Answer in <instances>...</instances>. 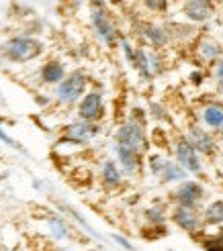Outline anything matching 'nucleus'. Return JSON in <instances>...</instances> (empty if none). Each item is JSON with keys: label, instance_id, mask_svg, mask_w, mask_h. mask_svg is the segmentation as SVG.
<instances>
[{"label": "nucleus", "instance_id": "f257e3e1", "mask_svg": "<svg viewBox=\"0 0 223 251\" xmlns=\"http://www.w3.org/2000/svg\"><path fill=\"white\" fill-rule=\"evenodd\" d=\"M4 49L12 61H29L41 53V43L31 37H12Z\"/></svg>", "mask_w": 223, "mask_h": 251}, {"label": "nucleus", "instance_id": "f03ea898", "mask_svg": "<svg viewBox=\"0 0 223 251\" xmlns=\"http://www.w3.org/2000/svg\"><path fill=\"white\" fill-rule=\"evenodd\" d=\"M117 143L123 145V147H129L133 149V151H145L147 149V137L141 129V125L138 123H125V125H121L119 131H117Z\"/></svg>", "mask_w": 223, "mask_h": 251}, {"label": "nucleus", "instance_id": "7ed1b4c3", "mask_svg": "<svg viewBox=\"0 0 223 251\" xmlns=\"http://www.w3.org/2000/svg\"><path fill=\"white\" fill-rule=\"evenodd\" d=\"M86 74L84 72H72L68 78H64V82L57 88V96L61 102H76L78 98H82L84 90H86Z\"/></svg>", "mask_w": 223, "mask_h": 251}, {"label": "nucleus", "instance_id": "20e7f679", "mask_svg": "<svg viewBox=\"0 0 223 251\" xmlns=\"http://www.w3.org/2000/svg\"><path fill=\"white\" fill-rule=\"evenodd\" d=\"M90 21H92V27L96 31V35L107 43V45H113L117 41V29L115 25L111 23V19L107 17V12L101 6H94L90 10Z\"/></svg>", "mask_w": 223, "mask_h": 251}, {"label": "nucleus", "instance_id": "39448f33", "mask_svg": "<svg viewBox=\"0 0 223 251\" xmlns=\"http://www.w3.org/2000/svg\"><path fill=\"white\" fill-rule=\"evenodd\" d=\"M176 159H178V164L191 174H199L203 170L199 151H196V147L189 139H180L176 143Z\"/></svg>", "mask_w": 223, "mask_h": 251}, {"label": "nucleus", "instance_id": "423d86ee", "mask_svg": "<svg viewBox=\"0 0 223 251\" xmlns=\"http://www.w3.org/2000/svg\"><path fill=\"white\" fill-rule=\"evenodd\" d=\"M80 119L82 121H88V123H94L103 117V96L98 92H88L82 102H80Z\"/></svg>", "mask_w": 223, "mask_h": 251}, {"label": "nucleus", "instance_id": "0eeeda50", "mask_svg": "<svg viewBox=\"0 0 223 251\" xmlns=\"http://www.w3.org/2000/svg\"><path fill=\"white\" fill-rule=\"evenodd\" d=\"M184 15H187V19H191L195 23L209 21L213 15L211 0H187V4H184Z\"/></svg>", "mask_w": 223, "mask_h": 251}, {"label": "nucleus", "instance_id": "6e6552de", "mask_svg": "<svg viewBox=\"0 0 223 251\" xmlns=\"http://www.w3.org/2000/svg\"><path fill=\"white\" fill-rule=\"evenodd\" d=\"M201 196H203V188L193 180L182 182L178 186V190H176V200H178L180 206H191L193 208L201 200Z\"/></svg>", "mask_w": 223, "mask_h": 251}, {"label": "nucleus", "instance_id": "1a4fd4ad", "mask_svg": "<svg viewBox=\"0 0 223 251\" xmlns=\"http://www.w3.org/2000/svg\"><path fill=\"white\" fill-rule=\"evenodd\" d=\"M96 127L88 121H78V123H72L70 127L66 129V137L70 141H76V143H88L92 137L96 135Z\"/></svg>", "mask_w": 223, "mask_h": 251}, {"label": "nucleus", "instance_id": "9d476101", "mask_svg": "<svg viewBox=\"0 0 223 251\" xmlns=\"http://www.w3.org/2000/svg\"><path fill=\"white\" fill-rule=\"evenodd\" d=\"M172 219H174V223L178 225V227H182L184 231H189V233H195L196 229H199V225H201V219L199 215L191 208V206H176L174 210V215H172Z\"/></svg>", "mask_w": 223, "mask_h": 251}, {"label": "nucleus", "instance_id": "9b49d317", "mask_svg": "<svg viewBox=\"0 0 223 251\" xmlns=\"http://www.w3.org/2000/svg\"><path fill=\"white\" fill-rule=\"evenodd\" d=\"M199 153H205V155H211L215 151V141L213 137L209 135L207 131H203L201 127H193L191 129V139H189Z\"/></svg>", "mask_w": 223, "mask_h": 251}, {"label": "nucleus", "instance_id": "f8f14e48", "mask_svg": "<svg viewBox=\"0 0 223 251\" xmlns=\"http://www.w3.org/2000/svg\"><path fill=\"white\" fill-rule=\"evenodd\" d=\"M115 151H117V159H119L123 170H125L127 174L138 172V168H139V153L138 151H133V149H129V147H123L119 143L115 147Z\"/></svg>", "mask_w": 223, "mask_h": 251}, {"label": "nucleus", "instance_id": "ddd939ff", "mask_svg": "<svg viewBox=\"0 0 223 251\" xmlns=\"http://www.w3.org/2000/svg\"><path fill=\"white\" fill-rule=\"evenodd\" d=\"M203 121L211 129H223V106L221 104H207L203 108Z\"/></svg>", "mask_w": 223, "mask_h": 251}, {"label": "nucleus", "instance_id": "4468645a", "mask_svg": "<svg viewBox=\"0 0 223 251\" xmlns=\"http://www.w3.org/2000/svg\"><path fill=\"white\" fill-rule=\"evenodd\" d=\"M41 78L47 84H56V82H61V80L66 78V72H64V68H61V64H57V61H52V64L43 66Z\"/></svg>", "mask_w": 223, "mask_h": 251}, {"label": "nucleus", "instance_id": "2eb2a0df", "mask_svg": "<svg viewBox=\"0 0 223 251\" xmlns=\"http://www.w3.org/2000/svg\"><path fill=\"white\" fill-rule=\"evenodd\" d=\"M184 178H187V170L180 164H172V161H168L164 166V172L160 174V180L162 182H180Z\"/></svg>", "mask_w": 223, "mask_h": 251}, {"label": "nucleus", "instance_id": "dca6fc26", "mask_svg": "<svg viewBox=\"0 0 223 251\" xmlns=\"http://www.w3.org/2000/svg\"><path fill=\"white\" fill-rule=\"evenodd\" d=\"M145 37L154 47H164L168 43V31L158 27V25H147L145 27Z\"/></svg>", "mask_w": 223, "mask_h": 251}, {"label": "nucleus", "instance_id": "f3484780", "mask_svg": "<svg viewBox=\"0 0 223 251\" xmlns=\"http://www.w3.org/2000/svg\"><path fill=\"white\" fill-rule=\"evenodd\" d=\"M133 68L138 70L143 78H150L152 76V66H150V53L145 49H135V61H133Z\"/></svg>", "mask_w": 223, "mask_h": 251}, {"label": "nucleus", "instance_id": "a211bd4d", "mask_svg": "<svg viewBox=\"0 0 223 251\" xmlns=\"http://www.w3.org/2000/svg\"><path fill=\"white\" fill-rule=\"evenodd\" d=\"M103 180L109 186H119L121 184V172L115 161H105L103 164Z\"/></svg>", "mask_w": 223, "mask_h": 251}, {"label": "nucleus", "instance_id": "6ab92c4d", "mask_svg": "<svg viewBox=\"0 0 223 251\" xmlns=\"http://www.w3.org/2000/svg\"><path fill=\"white\" fill-rule=\"evenodd\" d=\"M205 221L209 225H221L223 223V200H215L213 204H209L205 210Z\"/></svg>", "mask_w": 223, "mask_h": 251}, {"label": "nucleus", "instance_id": "aec40b11", "mask_svg": "<svg viewBox=\"0 0 223 251\" xmlns=\"http://www.w3.org/2000/svg\"><path fill=\"white\" fill-rule=\"evenodd\" d=\"M221 51H223V47H221L219 43L209 41V39L201 41V55H203L205 59H217V57L221 55Z\"/></svg>", "mask_w": 223, "mask_h": 251}, {"label": "nucleus", "instance_id": "412c9836", "mask_svg": "<svg viewBox=\"0 0 223 251\" xmlns=\"http://www.w3.org/2000/svg\"><path fill=\"white\" fill-rule=\"evenodd\" d=\"M166 164H168V159L164 155H152L150 157V170H152L154 176H158V178H160V174L164 172V166Z\"/></svg>", "mask_w": 223, "mask_h": 251}, {"label": "nucleus", "instance_id": "4be33fe9", "mask_svg": "<svg viewBox=\"0 0 223 251\" xmlns=\"http://www.w3.org/2000/svg\"><path fill=\"white\" fill-rule=\"evenodd\" d=\"M143 4L154 12H162L168 8V0H143Z\"/></svg>", "mask_w": 223, "mask_h": 251}, {"label": "nucleus", "instance_id": "5701e85b", "mask_svg": "<svg viewBox=\"0 0 223 251\" xmlns=\"http://www.w3.org/2000/svg\"><path fill=\"white\" fill-rule=\"evenodd\" d=\"M121 47H123V53H125L127 61L133 66V61H135V49L131 47V43H129L127 39H121Z\"/></svg>", "mask_w": 223, "mask_h": 251}, {"label": "nucleus", "instance_id": "b1692460", "mask_svg": "<svg viewBox=\"0 0 223 251\" xmlns=\"http://www.w3.org/2000/svg\"><path fill=\"white\" fill-rule=\"evenodd\" d=\"M205 249L207 251H223V241L219 239V237L217 239H207L205 241Z\"/></svg>", "mask_w": 223, "mask_h": 251}, {"label": "nucleus", "instance_id": "393cba45", "mask_svg": "<svg viewBox=\"0 0 223 251\" xmlns=\"http://www.w3.org/2000/svg\"><path fill=\"white\" fill-rule=\"evenodd\" d=\"M52 227H54L56 237H66V235H68V231H66V225L61 223V221H57V219H54V221H52Z\"/></svg>", "mask_w": 223, "mask_h": 251}, {"label": "nucleus", "instance_id": "a878e982", "mask_svg": "<svg viewBox=\"0 0 223 251\" xmlns=\"http://www.w3.org/2000/svg\"><path fill=\"white\" fill-rule=\"evenodd\" d=\"M0 139H2L4 143H8V145H12V147H17V143L12 141V139H10V137H8V135H6V133H4L2 129H0Z\"/></svg>", "mask_w": 223, "mask_h": 251}, {"label": "nucleus", "instance_id": "bb28decb", "mask_svg": "<svg viewBox=\"0 0 223 251\" xmlns=\"http://www.w3.org/2000/svg\"><path fill=\"white\" fill-rule=\"evenodd\" d=\"M215 78L217 80H223V61H219L217 68H215Z\"/></svg>", "mask_w": 223, "mask_h": 251}, {"label": "nucleus", "instance_id": "cd10ccee", "mask_svg": "<svg viewBox=\"0 0 223 251\" xmlns=\"http://www.w3.org/2000/svg\"><path fill=\"white\" fill-rule=\"evenodd\" d=\"M115 241H119V243H121L123 247H125V249H131V245H129L125 239H123V237H119V235H115Z\"/></svg>", "mask_w": 223, "mask_h": 251}, {"label": "nucleus", "instance_id": "c85d7f7f", "mask_svg": "<svg viewBox=\"0 0 223 251\" xmlns=\"http://www.w3.org/2000/svg\"><path fill=\"white\" fill-rule=\"evenodd\" d=\"M217 88H219V92H223V80L217 82Z\"/></svg>", "mask_w": 223, "mask_h": 251}, {"label": "nucleus", "instance_id": "c756f323", "mask_svg": "<svg viewBox=\"0 0 223 251\" xmlns=\"http://www.w3.org/2000/svg\"><path fill=\"white\" fill-rule=\"evenodd\" d=\"M219 239H221V241H223V229H221V231H219Z\"/></svg>", "mask_w": 223, "mask_h": 251}, {"label": "nucleus", "instance_id": "7c9ffc66", "mask_svg": "<svg viewBox=\"0 0 223 251\" xmlns=\"http://www.w3.org/2000/svg\"><path fill=\"white\" fill-rule=\"evenodd\" d=\"M90 2H94V4H98V2H101V0H90Z\"/></svg>", "mask_w": 223, "mask_h": 251}]
</instances>
